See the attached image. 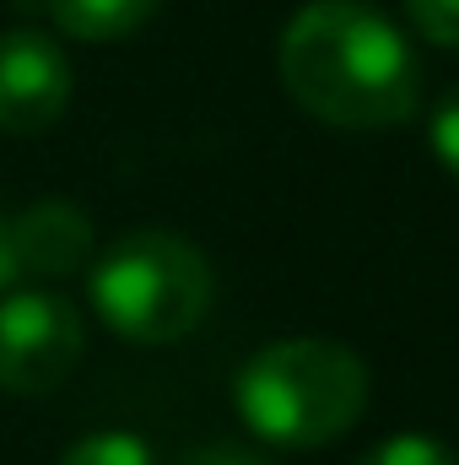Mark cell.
<instances>
[{"instance_id":"obj_10","label":"cell","mask_w":459,"mask_h":465,"mask_svg":"<svg viewBox=\"0 0 459 465\" xmlns=\"http://www.w3.org/2000/svg\"><path fill=\"white\" fill-rule=\"evenodd\" d=\"M427 146L433 157L459 179V87H449L438 104H433V119H427Z\"/></svg>"},{"instance_id":"obj_8","label":"cell","mask_w":459,"mask_h":465,"mask_svg":"<svg viewBox=\"0 0 459 465\" xmlns=\"http://www.w3.org/2000/svg\"><path fill=\"white\" fill-rule=\"evenodd\" d=\"M60 465H157V450L141 439V433H119V428H103V433H87L76 439Z\"/></svg>"},{"instance_id":"obj_1","label":"cell","mask_w":459,"mask_h":465,"mask_svg":"<svg viewBox=\"0 0 459 465\" xmlns=\"http://www.w3.org/2000/svg\"><path fill=\"white\" fill-rule=\"evenodd\" d=\"M281 87L336 130H389L422 104L411 38L367 0H308L281 33Z\"/></svg>"},{"instance_id":"obj_9","label":"cell","mask_w":459,"mask_h":465,"mask_svg":"<svg viewBox=\"0 0 459 465\" xmlns=\"http://www.w3.org/2000/svg\"><path fill=\"white\" fill-rule=\"evenodd\" d=\"M356 465H459V455L438 439H422V433H395L384 444H373Z\"/></svg>"},{"instance_id":"obj_2","label":"cell","mask_w":459,"mask_h":465,"mask_svg":"<svg viewBox=\"0 0 459 465\" xmlns=\"http://www.w3.org/2000/svg\"><path fill=\"white\" fill-rule=\"evenodd\" d=\"M367 362L351 347L325 336H287L243 362L232 406L265 444L325 450L367 411Z\"/></svg>"},{"instance_id":"obj_6","label":"cell","mask_w":459,"mask_h":465,"mask_svg":"<svg viewBox=\"0 0 459 465\" xmlns=\"http://www.w3.org/2000/svg\"><path fill=\"white\" fill-rule=\"evenodd\" d=\"M11 249L33 276H71L93 260V223L76 201H33L11 223Z\"/></svg>"},{"instance_id":"obj_7","label":"cell","mask_w":459,"mask_h":465,"mask_svg":"<svg viewBox=\"0 0 459 465\" xmlns=\"http://www.w3.org/2000/svg\"><path fill=\"white\" fill-rule=\"evenodd\" d=\"M49 16L82 38V44H114V38H130L135 27H146L157 16L162 0H44Z\"/></svg>"},{"instance_id":"obj_12","label":"cell","mask_w":459,"mask_h":465,"mask_svg":"<svg viewBox=\"0 0 459 465\" xmlns=\"http://www.w3.org/2000/svg\"><path fill=\"white\" fill-rule=\"evenodd\" d=\"M179 465H270V460L254 455V450H238V444H200V450H190Z\"/></svg>"},{"instance_id":"obj_5","label":"cell","mask_w":459,"mask_h":465,"mask_svg":"<svg viewBox=\"0 0 459 465\" xmlns=\"http://www.w3.org/2000/svg\"><path fill=\"white\" fill-rule=\"evenodd\" d=\"M71 104V60L54 38L16 27L0 33V130L44 135Z\"/></svg>"},{"instance_id":"obj_13","label":"cell","mask_w":459,"mask_h":465,"mask_svg":"<svg viewBox=\"0 0 459 465\" xmlns=\"http://www.w3.org/2000/svg\"><path fill=\"white\" fill-rule=\"evenodd\" d=\"M16 276H22V265H16V249H11V223H0V292H11Z\"/></svg>"},{"instance_id":"obj_11","label":"cell","mask_w":459,"mask_h":465,"mask_svg":"<svg viewBox=\"0 0 459 465\" xmlns=\"http://www.w3.org/2000/svg\"><path fill=\"white\" fill-rule=\"evenodd\" d=\"M416 33L438 49H459V0H405Z\"/></svg>"},{"instance_id":"obj_3","label":"cell","mask_w":459,"mask_h":465,"mask_svg":"<svg viewBox=\"0 0 459 465\" xmlns=\"http://www.w3.org/2000/svg\"><path fill=\"white\" fill-rule=\"evenodd\" d=\"M93 309L98 320L130 347H168L184 341L217 298L211 260L162 228L124 232L93 260Z\"/></svg>"},{"instance_id":"obj_4","label":"cell","mask_w":459,"mask_h":465,"mask_svg":"<svg viewBox=\"0 0 459 465\" xmlns=\"http://www.w3.org/2000/svg\"><path fill=\"white\" fill-rule=\"evenodd\" d=\"M87 325L82 309L49 287L0 292V390L5 395H49L82 362Z\"/></svg>"}]
</instances>
